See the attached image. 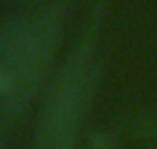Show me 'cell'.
Wrapping results in <instances>:
<instances>
[{"instance_id": "obj_1", "label": "cell", "mask_w": 157, "mask_h": 149, "mask_svg": "<svg viewBox=\"0 0 157 149\" xmlns=\"http://www.w3.org/2000/svg\"><path fill=\"white\" fill-rule=\"evenodd\" d=\"M90 97V69L84 56L75 58L63 74L41 117L39 149H71Z\"/></svg>"}]
</instances>
